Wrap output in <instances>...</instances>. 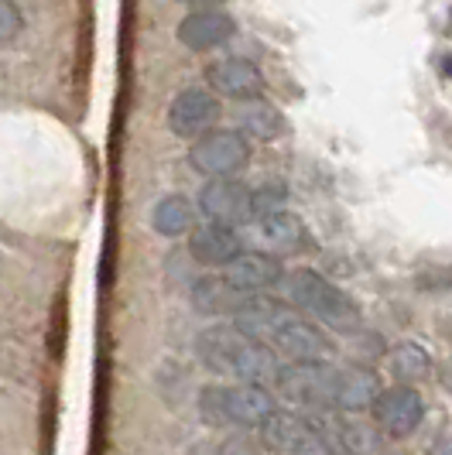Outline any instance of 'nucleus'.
<instances>
[{"instance_id": "f257e3e1", "label": "nucleus", "mask_w": 452, "mask_h": 455, "mask_svg": "<svg viewBox=\"0 0 452 455\" xmlns=\"http://www.w3.org/2000/svg\"><path fill=\"white\" fill-rule=\"evenodd\" d=\"M196 356L216 377H230L237 384H261V387L274 384L281 366H285L271 346L250 339L247 332H240L233 322L203 329L196 336Z\"/></svg>"}, {"instance_id": "f03ea898", "label": "nucleus", "mask_w": 452, "mask_h": 455, "mask_svg": "<svg viewBox=\"0 0 452 455\" xmlns=\"http://www.w3.org/2000/svg\"><path fill=\"white\" fill-rule=\"evenodd\" d=\"M281 288H285V298L292 301L298 312L326 322L333 329H353L360 322V305L346 295L343 288H336L333 281H326L319 271H312V267L285 271Z\"/></svg>"}, {"instance_id": "7ed1b4c3", "label": "nucleus", "mask_w": 452, "mask_h": 455, "mask_svg": "<svg viewBox=\"0 0 452 455\" xmlns=\"http://www.w3.org/2000/svg\"><path fill=\"white\" fill-rule=\"evenodd\" d=\"M274 411L271 390L261 384H216L199 390V418L209 428H261Z\"/></svg>"}, {"instance_id": "20e7f679", "label": "nucleus", "mask_w": 452, "mask_h": 455, "mask_svg": "<svg viewBox=\"0 0 452 455\" xmlns=\"http://www.w3.org/2000/svg\"><path fill=\"white\" fill-rule=\"evenodd\" d=\"M268 346L278 356H285L288 363H329L336 353V346L329 342V336L316 322L302 319L295 308H288L285 319L274 325Z\"/></svg>"}, {"instance_id": "39448f33", "label": "nucleus", "mask_w": 452, "mask_h": 455, "mask_svg": "<svg viewBox=\"0 0 452 455\" xmlns=\"http://www.w3.org/2000/svg\"><path fill=\"white\" fill-rule=\"evenodd\" d=\"M339 370L333 363H285L274 387L298 408H333Z\"/></svg>"}, {"instance_id": "423d86ee", "label": "nucleus", "mask_w": 452, "mask_h": 455, "mask_svg": "<svg viewBox=\"0 0 452 455\" xmlns=\"http://www.w3.org/2000/svg\"><path fill=\"white\" fill-rule=\"evenodd\" d=\"M250 161V144L240 131H213L189 148V164L206 179H237Z\"/></svg>"}, {"instance_id": "0eeeda50", "label": "nucleus", "mask_w": 452, "mask_h": 455, "mask_svg": "<svg viewBox=\"0 0 452 455\" xmlns=\"http://www.w3.org/2000/svg\"><path fill=\"white\" fill-rule=\"evenodd\" d=\"M199 209L209 223L240 227L254 220V188L237 179H209L199 192Z\"/></svg>"}, {"instance_id": "6e6552de", "label": "nucleus", "mask_w": 452, "mask_h": 455, "mask_svg": "<svg viewBox=\"0 0 452 455\" xmlns=\"http://www.w3.org/2000/svg\"><path fill=\"white\" fill-rule=\"evenodd\" d=\"M216 120H220V100L213 90L189 86L168 107V127H172V134L185 137V140H199V137L213 134Z\"/></svg>"}, {"instance_id": "1a4fd4ad", "label": "nucleus", "mask_w": 452, "mask_h": 455, "mask_svg": "<svg viewBox=\"0 0 452 455\" xmlns=\"http://www.w3.org/2000/svg\"><path fill=\"white\" fill-rule=\"evenodd\" d=\"M422 418H425V401L415 387H401V384L384 387L374 404V425L387 438H408L422 425Z\"/></svg>"}, {"instance_id": "9d476101", "label": "nucleus", "mask_w": 452, "mask_h": 455, "mask_svg": "<svg viewBox=\"0 0 452 455\" xmlns=\"http://www.w3.org/2000/svg\"><path fill=\"white\" fill-rule=\"evenodd\" d=\"M206 79H209V90H216V96H230L240 103H254L264 96V76L247 59H220L206 68Z\"/></svg>"}, {"instance_id": "9b49d317", "label": "nucleus", "mask_w": 452, "mask_h": 455, "mask_svg": "<svg viewBox=\"0 0 452 455\" xmlns=\"http://www.w3.org/2000/svg\"><path fill=\"white\" fill-rule=\"evenodd\" d=\"M223 277L233 288H240L244 295H264V291H271V288H278L285 281V267H281V260L271 257V253L244 251L226 267Z\"/></svg>"}, {"instance_id": "f8f14e48", "label": "nucleus", "mask_w": 452, "mask_h": 455, "mask_svg": "<svg viewBox=\"0 0 452 455\" xmlns=\"http://www.w3.org/2000/svg\"><path fill=\"white\" fill-rule=\"evenodd\" d=\"M237 35V21L220 11V7H206V11H192L179 21V42L192 52H209V48L226 45Z\"/></svg>"}, {"instance_id": "ddd939ff", "label": "nucleus", "mask_w": 452, "mask_h": 455, "mask_svg": "<svg viewBox=\"0 0 452 455\" xmlns=\"http://www.w3.org/2000/svg\"><path fill=\"white\" fill-rule=\"evenodd\" d=\"M189 251L192 257L206 264V267H230L240 253H244V240L237 236L233 227H220V223H206V227H196L192 236H189Z\"/></svg>"}, {"instance_id": "4468645a", "label": "nucleus", "mask_w": 452, "mask_h": 455, "mask_svg": "<svg viewBox=\"0 0 452 455\" xmlns=\"http://www.w3.org/2000/svg\"><path fill=\"white\" fill-rule=\"evenodd\" d=\"M381 377L367 366H350V370H339L336 380V404L343 414H360V411H374L377 397H381Z\"/></svg>"}, {"instance_id": "2eb2a0df", "label": "nucleus", "mask_w": 452, "mask_h": 455, "mask_svg": "<svg viewBox=\"0 0 452 455\" xmlns=\"http://www.w3.org/2000/svg\"><path fill=\"white\" fill-rule=\"evenodd\" d=\"M247 298L250 295H244L240 288H233L223 274H206V277H199L192 284V305H196V312L199 315H213V319H220V315L233 319L247 305Z\"/></svg>"}, {"instance_id": "dca6fc26", "label": "nucleus", "mask_w": 452, "mask_h": 455, "mask_svg": "<svg viewBox=\"0 0 452 455\" xmlns=\"http://www.w3.org/2000/svg\"><path fill=\"white\" fill-rule=\"evenodd\" d=\"M387 373L401 384V387H415L422 380L432 377V356L418 346V342H398L391 353H387Z\"/></svg>"}, {"instance_id": "f3484780", "label": "nucleus", "mask_w": 452, "mask_h": 455, "mask_svg": "<svg viewBox=\"0 0 452 455\" xmlns=\"http://www.w3.org/2000/svg\"><path fill=\"white\" fill-rule=\"evenodd\" d=\"M192 223H196V209H192V203L185 196H165L151 209V227H155V233L168 236V240L189 233Z\"/></svg>"}, {"instance_id": "a211bd4d", "label": "nucleus", "mask_w": 452, "mask_h": 455, "mask_svg": "<svg viewBox=\"0 0 452 455\" xmlns=\"http://www.w3.org/2000/svg\"><path fill=\"white\" fill-rule=\"evenodd\" d=\"M288 131L285 127V116L278 107L264 103V100H254V103H244L240 107V134L254 137V140H274Z\"/></svg>"}, {"instance_id": "6ab92c4d", "label": "nucleus", "mask_w": 452, "mask_h": 455, "mask_svg": "<svg viewBox=\"0 0 452 455\" xmlns=\"http://www.w3.org/2000/svg\"><path fill=\"white\" fill-rule=\"evenodd\" d=\"M261 240L274 251H295V247L305 243V223L298 216H292L288 209L274 212L268 220H261Z\"/></svg>"}, {"instance_id": "aec40b11", "label": "nucleus", "mask_w": 452, "mask_h": 455, "mask_svg": "<svg viewBox=\"0 0 452 455\" xmlns=\"http://www.w3.org/2000/svg\"><path fill=\"white\" fill-rule=\"evenodd\" d=\"M339 445L346 455H381L384 452V435L377 425L367 421H343L339 425Z\"/></svg>"}, {"instance_id": "412c9836", "label": "nucleus", "mask_w": 452, "mask_h": 455, "mask_svg": "<svg viewBox=\"0 0 452 455\" xmlns=\"http://www.w3.org/2000/svg\"><path fill=\"white\" fill-rule=\"evenodd\" d=\"M285 203H288V192H285V185H261V188H254V216L257 220H268L274 212H285Z\"/></svg>"}, {"instance_id": "4be33fe9", "label": "nucleus", "mask_w": 452, "mask_h": 455, "mask_svg": "<svg viewBox=\"0 0 452 455\" xmlns=\"http://www.w3.org/2000/svg\"><path fill=\"white\" fill-rule=\"evenodd\" d=\"M21 31V11L11 0H0V42H14Z\"/></svg>"}, {"instance_id": "5701e85b", "label": "nucleus", "mask_w": 452, "mask_h": 455, "mask_svg": "<svg viewBox=\"0 0 452 455\" xmlns=\"http://www.w3.org/2000/svg\"><path fill=\"white\" fill-rule=\"evenodd\" d=\"M223 455H261V452H257V445L247 442V438H230L223 445Z\"/></svg>"}, {"instance_id": "b1692460", "label": "nucleus", "mask_w": 452, "mask_h": 455, "mask_svg": "<svg viewBox=\"0 0 452 455\" xmlns=\"http://www.w3.org/2000/svg\"><path fill=\"white\" fill-rule=\"evenodd\" d=\"M439 384L452 394V360H446V363L439 366Z\"/></svg>"}, {"instance_id": "393cba45", "label": "nucleus", "mask_w": 452, "mask_h": 455, "mask_svg": "<svg viewBox=\"0 0 452 455\" xmlns=\"http://www.w3.org/2000/svg\"><path fill=\"white\" fill-rule=\"evenodd\" d=\"M429 455H452V438H439V442H432Z\"/></svg>"}, {"instance_id": "a878e982", "label": "nucleus", "mask_w": 452, "mask_h": 455, "mask_svg": "<svg viewBox=\"0 0 452 455\" xmlns=\"http://www.w3.org/2000/svg\"><path fill=\"white\" fill-rule=\"evenodd\" d=\"M182 4H196V7H220L223 0H182Z\"/></svg>"}, {"instance_id": "bb28decb", "label": "nucleus", "mask_w": 452, "mask_h": 455, "mask_svg": "<svg viewBox=\"0 0 452 455\" xmlns=\"http://www.w3.org/2000/svg\"><path fill=\"white\" fill-rule=\"evenodd\" d=\"M446 62H449V66H442V72H449L452 76V59H446Z\"/></svg>"}, {"instance_id": "cd10ccee", "label": "nucleus", "mask_w": 452, "mask_h": 455, "mask_svg": "<svg viewBox=\"0 0 452 455\" xmlns=\"http://www.w3.org/2000/svg\"><path fill=\"white\" fill-rule=\"evenodd\" d=\"M401 455H405V452H401Z\"/></svg>"}]
</instances>
